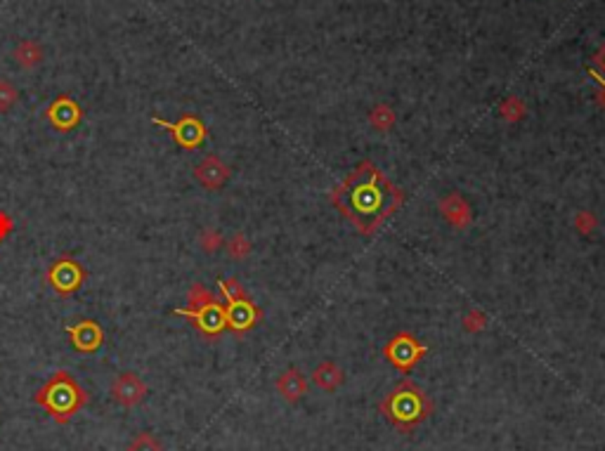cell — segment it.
I'll list each match as a JSON object with an SVG mask.
<instances>
[{"mask_svg": "<svg viewBox=\"0 0 605 451\" xmlns=\"http://www.w3.org/2000/svg\"><path fill=\"white\" fill-rule=\"evenodd\" d=\"M334 201L362 232H374L400 206L402 194L372 164H364L334 191Z\"/></svg>", "mask_w": 605, "mask_h": 451, "instance_id": "6da1fadb", "label": "cell"}, {"mask_svg": "<svg viewBox=\"0 0 605 451\" xmlns=\"http://www.w3.org/2000/svg\"><path fill=\"white\" fill-rule=\"evenodd\" d=\"M433 406L431 399L424 393L416 383L404 378L393 393H388L386 399L381 402V413L388 418V423H393L397 430L409 433L414 430L419 423L431 416Z\"/></svg>", "mask_w": 605, "mask_h": 451, "instance_id": "7a4b0ae2", "label": "cell"}, {"mask_svg": "<svg viewBox=\"0 0 605 451\" xmlns=\"http://www.w3.org/2000/svg\"><path fill=\"white\" fill-rule=\"evenodd\" d=\"M33 402L41 404L57 423L64 425L88 404V393L78 386V381L69 371H57L33 395Z\"/></svg>", "mask_w": 605, "mask_h": 451, "instance_id": "3957f363", "label": "cell"}, {"mask_svg": "<svg viewBox=\"0 0 605 451\" xmlns=\"http://www.w3.org/2000/svg\"><path fill=\"white\" fill-rule=\"evenodd\" d=\"M85 279H88V272L80 267V262H76L69 255L57 258L46 272V284L53 288L57 295H62V298H69V295L76 293L78 288L85 284Z\"/></svg>", "mask_w": 605, "mask_h": 451, "instance_id": "277c9868", "label": "cell"}, {"mask_svg": "<svg viewBox=\"0 0 605 451\" xmlns=\"http://www.w3.org/2000/svg\"><path fill=\"white\" fill-rule=\"evenodd\" d=\"M152 123L171 132V137L175 139V142H178L182 149H189V152H191V149H199V147L204 144L206 135H209V132H206V125L201 123V118H196V116H191V114H184L180 121H175V123L164 121V118H157V116H154Z\"/></svg>", "mask_w": 605, "mask_h": 451, "instance_id": "5b68a950", "label": "cell"}, {"mask_svg": "<svg viewBox=\"0 0 605 451\" xmlns=\"http://www.w3.org/2000/svg\"><path fill=\"white\" fill-rule=\"evenodd\" d=\"M175 314L187 317V319L199 329V334L206 338H216L227 329V314H225V305L223 302H211L206 307L199 309H175Z\"/></svg>", "mask_w": 605, "mask_h": 451, "instance_id": "8992f818", "label": "cell"}, {"mask_svg": "<svg viewBox=\"0 0 605 451\" xmlns=\"http://www.w3.org/2000/svg\"><path fill=\"white\" fill-rule=\"evenodd\" d=\"M383 354H386L390 364L397 366L400 371H409V368L419 361V357L426 354V345L419 343L411 334H397L386 345Z\"/></svg>", "mask_w": 605, "mask_h": 451, "instance_id": "52a82bcc", "label": "cell"}, {"mask_svg": "<svg viewBox=\"0 0 605 451\" xmlns=\"http://www.w3.org/2000/svg\"><path fill=\"white\" fill-rule=\"evenodd\" d=\"M147 397V386L137 373L125 371L119 373L112 383V399L116 404H121L123 409H135L144 402Z\"/></svg>", "mask_w": 605, "mask_h": 451, "instance_id": "ba28073f", "label": "cell"}, {"mask_svg": "<svg viewBox=\"0 0 605 451\" xmlns=\"http://www.w3.org/2000/svg\"><path fill=\"white\" fill-rule=\"evenodd\" d=\"M46 118L55 130L71 132L73 128H78L80 121H83V109H80L76 100L62 95V97H57L53 105L46 109Z\"/></svg>", "mask_w": 605, "mask_h": 451, "instance_id": "9c48e42d", "label": "cell"}, {"mask_svg": "<svg viewBox=\"0 0 605 451\" xmlns=\"http://www.w3.org/2000/svg\"><path fill=\"white\" fill-rule=\"evenodd\" d=\"M230 175H232L230 166H227L220 156H216V154H209V156H204L194 166V180L209 191L223 189L225 182L230 180Z\"/></svg>", "mask_w": 605, "mask_h": 451, "instance_id": "30bf717a", "label": "cell"}, {"mask_svg": "<svg viewBox=\"0 0 605 451\" xmlns=\"http://www.w3.org/2000/svg\"><path fill=\"white\" fill-rule=\"evenodd\" d=\"M225 314H227V329H232L234 334H246L248 329H253L261 322V309L256 307V302L248 295L227 302Z\"/></svg>", "mask_w": 605, "mask_h": 451, "instance_id": "8fae6325", "label": "cell"}, {"mask_svg": "<svg viewBox=\"0 0 605 451\" xmlns=\"http://www.w3.org/2000/svg\"><path fill=\"white\" fill-rule=\"evenodd\" d=\"M66 334L71 338V345L76 347L78 352H98L102 345H105V331L98 322L93 319H80L71 327H66Z\"/></svg>", "mask_w": 605, "mask_h": 451, "instance_id": "7c38bea8", "label": "cell"}, {"mask_svg": "<svg viewBox=\"0 0 605 451\" xmlns=\"http://www.w3.org/2000/svg\"><path fill=\"white\" fill-rule=\"evenodd\" d=\"M43 57H46V50H43L41 43L33 38L19 41L17 46L12 48V62L24 71H33L36 66H41Z\"/></svg>", "mask_w": 605, "mask_h": 451, "instance_id": "4fadbf2b", "label": "cell"}, {"mask_svg": "<svg viewBox=\"0 0 605 451\" xmlns=\"http://www.w3.org/2000/svg\"><path fill=\"white\" fill-rule=\"evenodd\" d=\"M440 211H442V216H445L447 223L456 229L468 227V223H470V208L459 194H449V196L442 198Z\"/></svg>", "mask_w": 605, "mask_h": 451, "instance_id": "5bb4252c", "label": "cell"}, {"mask_svg": "<svg viewBox=\"0 0 605 451\" xmlns=\"http://www.w3.org/2000/svg\"><path fill=\"white\" fill-rule=\"evenodd\" d=\"M275 386H277V393L282 395L286 402H298L307 390L305 376H302L298 368H286V371L277 378Z\"/></svg>", "mask_w": 605, "mask_h": 451, "instance_id": "9a60e30c", "label": "cell"}, {"mask_svg": "<svg viewBox=\"0 0 605 451\" xmlns=\"http://www.w3.org/2000/svg\"><path fill=\"white\" fill-rule=\"evenodd\" d=\"M312 381L324 390V393H334L336 388L343 386L345 376H343L341 366H338L336 361H322V364L315 368Z\"/></svg>", "mask_w": 605, "mask_h": 451, "instance_id": "2e32d148", "label": "cell"}, {"mask_svg": "<svg viewBox=\"0 0 605 451\" xmlns=\"http://www.w3.org/2000/svg\"><path fill=\"white\" fill-rule=\"evenodd\" d=\"M225 248H227V253H230L232 260H246V258L251 255V250H253V243L248 241V236L243 232H237L227 239Z\"/></svg>", "mask_w": 605, "mask_h": 451, "instance_id": "e0dca14e", "label": "cell"}, {"mask_svg": "<svg viewBox=\"0 0 605 451\" xmlns=\"http://www.w3.org/2000/svg\"><path fill=\"white\" fill-rule=\"evenodd\" d=\"M211 302H218V298H216V295H213L204 284L194 282V284L189 286V291H187V309L206 307V305H211Z\"/></svg>", "mask_w": 605, "mask_h": 451, "instance_id": "ac0fdd59", "label": "cell"}, {"mask_svg": "<svg viewBox=\"0 0 605 451\" xmlns=\"http://www.w3.org/2000/svg\"><path fill=\"white\" fill-rule=\"evenodd\" d=\"M223 246H225V239L216 227H204L201 232H199V248H201L204 253L213 255V253H218Z\"/></svg>", "mask_w": 605, "mask_h": 451, "instance_id": "d6986e66", "label": "cell"}, {"mask_svg": "<svg viewBox=\"0 0 605 451\" xmlns=\"http://www.w3.org/2000/svg\"><path fill=\"white\" fill-rule=\"evenodd\" d=\"M19 102V90L10 78H0V114L12 112Z\"/></svg>", "mask_w": 605, "mask_h": 451, "instance_id": "ffe728a7", "label": "cell"}, {"mask_svg": "<svg viewBox=\"0 0 605 451\" xmlns=\"http://www.w3.org/2000/svg\"><path fill=\"white\" fill-rule=\"evenodd\" d=\"M369 121H372V125L376 130H390L395 123V112L386 105H379L372 109V114H369Z\"/></svg>", "mask_w": 605, "mask_h": 451, "instance_id": "44dd1931", "label": "cell"}, {"mask_svg": "<svg viewBox=\"0 0 605 451\" xmlns=\"http://www.w3.org/2000/svg\"><path fill=\"white\" fill-rule=\"evenodd\" d=\"M125 451H164V445L154 433H140L137 437H132Z\"/></svg>", "mask_w": 605, "mask_h": 451, "instance_id": "7402d4cb", "label": "cell"}, {"mask_svg": "<svg viewBox=\"0 0 605 451\" xmlns=\"http://www.w3.org/2000/svg\"><path fill=\"white\" fill-rule=\"evenodd\" d=\"M499 112H501V116L506 118V121L515 123V121H520V118L525 116V105H522L518 97H506L499 105Z\"/></svg>", "mask_w": 605, "mask_h": 451, "instance_id": "603a6c76", "label": "cell"}, {"mask_svg": "<svg viewBox=\"0 0 605 451\" xmlns=\"http://www.w3.org/2000/svg\"><path fill=\"white\" fill-rule=\"evenodd\" d=\"M487 324V317L480 312V309H470V312L463 317V329L470 331V334H478V331H483Z\"/></svg>", "mask_w": 605, "mask_h": 451, "instance_id": "cb8c5ba5", "label": "cell"}, {"mask_svg": "<svg viewBox=\"0 0 605 451\" xmlns=\"http://www.w3.org/2000/svg\"><path fill=\"white\" fill-rule=\"evenodd\" d=\"M596 225H599V220H596L594 213H589V211H579L577 216H574V227H577L582 234L594 232Z\"/></svg>", "mask_w": 605, "mask_h": 451, "instance_id": "d4e9b609", "label": "cell"}, {"mask_svg": "<svg viewBox=\"0 0 605 451\" xmlns=\"http://www.w3.org/2000/svg\"><path fill=\"white\" fill-rule=\"evenodd\" d=\"M12 232H14V220L7 216L5 211H0V243H3Z\"/></svg>", "mask_w": 605, "mask_h": 451, "instance_id": "484cf974", "label": "cell"}, {"mask_svg": "<svg viewBox=\"0 0 605 451\" xmlns=\"http://www.w3.org/2000/svg\"><path fill=\"white\" fill-rule=\"evenodd\" d=\"M589 73H591V76H594V80H599V83L603 85V102H605V78L601 76V73H596L594 69H589Z\"/></svg>", "mask_w": 605, "mask_h": 451, "instance_id": "4316f807", "label": "cell"}, {"mask_svg": "<svg viewBox=\"0 0 605 451\" xmlns=\"http://www.w3.org/2000/svg\"><path fill=\"white\" fill-rule=\"evenodd\" d=\"M599 64H601V66H603V69H605V48H603V53L599 55Z\"/></svg>", "mask_w": 605, "mask_h": 451, "instance_id": "83f0119b", "label": "cell"}]
</instances>
